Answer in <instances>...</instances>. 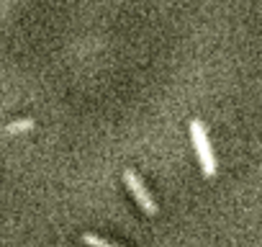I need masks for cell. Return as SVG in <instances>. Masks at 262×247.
<instances>
[{
  "instance_id": "obj_1",
  "label": "cell",
  "mask_w": 262,
  "mask_h": 247,
  "mask_svg": "<svg viewBox=\"0 0 262 247\" xmlns=\"http://www.w3.org/2000/svg\"><path fill=\"white\" fill-rule=\"evenodd\" d=\"M190 139H193V147H195V155H198L203 178H213V175H216V155H213V150H211L206 127H203L198 118L190 121Z\"/></svg>"
},
{
  "instance_id": "obj_2",
  "label": "cell",
  "mask_w": 262,
  "mask_h": 247,
  "mask_svg": "<svg viewBox=\"0 0 262 247\" xmlns=\"http://www.w3.org/2000/svg\"><path fill=\"white\" fill-rule=\"evenodd\" d=\"M121 178H123V186L131 191V196H134V201L139 203V209H142L147 216H155V214H157V203H155L152 193L147 191V186H144L142 175H139L134 168H126Z\"/></svg>"
},
{
  "instance_id": "obj_3",
  "label": "cell",
  "mask_w": 262,
  "mask_h": 247,
  "mask_svg": "<svg viewBox=\"0 0 262 247\" xmlns=\"http://www.w3.org/2000/svg\"><path fill=\"white\" fill-rule=\"evenodd\" d=\"M82 242H85L88 247H118V244H113V242H108V239H103V237H98V234H90V232L82 234Z\"/></svg>"
},
{
  "instance_id": "obj_4",
  "label": "cell",
  "mask_w": 262,
  "mask_h": 247,
  "mask_svg": "<svg viewBox=\"0 0 262 247\" xmlns=\"http://www.w3.org/2000/svg\"><path fill=\"white\" fill-rule=\"evenodd\" d=\"M34 127V121L31 118H24V121H16V123H11L8 127V132H29Z\"/></svg>"
}]
</instances>
